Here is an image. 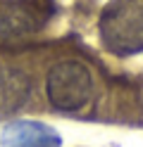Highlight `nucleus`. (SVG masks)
<instances>
[{
  "label": "nucleus",
  "mask_w": 143,
  "mask_h": 147,
  "mask_svg": "<svg viewBox=\"0 0 143 147\" xmlns=\"http://www.w3.org/2000/svg\"><path fill=\"white\" fill-rule=\"evenodd\" d=\"M31 93V81L19 69H0V116L17 112Z\"/></svg>",
  "instance_id": "nucleus-5"
},
{
  "label": "nucleus",
  "mask_w": 143,
  "mask_h": 147,
  "mask_svg": "<svg viewBox=\"0 0 143 147\" xmlns=\"http://www.w3.org/2000/svg\"><path fill=\"white\" fill-rule=\"evenodd\" d=\"M45 14L29 0H5L0 3V36H24L43 26Z\"/></svg>",
  "instance_id": "nucleus-3"
},
{
  "label": "nucleus",
  "mask_w": 143,
  "mask_h": 147,
  "mask_svg": "<svg viewBox=\"0 0 143 147\" xmlns=\"http://www.w3.org/2000/svg\"><path fill=\"white\" fill-rule=\"evenodd\" d=\"M45 95L50 105L60 112H76L88 105L93 95V78L91 71L76 59L57 62L48 71Z\"/></svg>",
  "instance_id": "nucleus-2"
},
{
  "label": "nucleus",
  "mask_w": 143,
  "mask_h": 147,
  "mask_svg": "<svg viewBox=\"0 0 143 147\" xmlns=\"http://www.w3.org/2000/svg\"><path fill=\"white\" fill-rule=\"evenodd\" d=\"M0 147H62V138L41 121H12L0 135Z\"/></svg>",
  "instance_id": "nucleus-4"
},
{
  "label": "nucleus",
  "mask_w": 143,
  "mask_h": 147,
  "mask_svg": "<svg viewBox=\"0 0 143 147\" xmlns=\"http://www.w3.org/2000/svg\"><path fill=\"white\" fill-rule=\"evenodd\" d=\"M98 29L112 55L129 57L143 52V0H112L100 14Z\"/></svg>",
  "instance_id": "nucleus-1"
}]
</instances>
